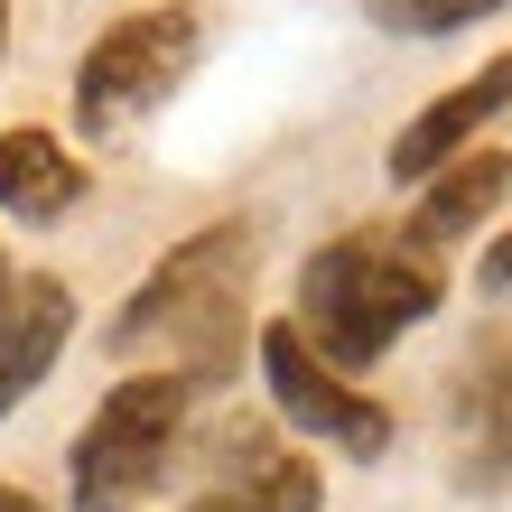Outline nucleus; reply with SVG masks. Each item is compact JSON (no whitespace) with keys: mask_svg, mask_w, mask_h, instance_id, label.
I'll return each instance as SVG.
<instances>
[{"mask_svg":"<svg viewBox=\"0 0 512 512\" xmlns=\"http://www.w3.org/2000/svg\"><path fill=\"white\" fill-rule=\"evenodd\" d=\"M205 391L177 382V373H122L94 401V419L75 429L66 447V485H75V512H131L159 494V475L177 466L187 447V419H196Z\"/></svg>","mask_w":512,"mask_h":512,"instance_id":"nucleus-3","label":"nucleus"},{"mask_svg":"<svg viewBox=\"0 0 512 512\" xmlns=\"http://www.w3.org/2000/svg\"><path fill=\"white\" fill-rule=\"evenodd\" d=\"M196 56H205V19L187 0L112 19L103 38L84 47V66H75V131L84 140H122L131 122H149V112L196 75Z\"/></svg>","mask_w":512,"mask_h":512,"instance_id":"nucleus-4","label":"nucleus"},{"mask_svg":"<svg viewBox=\"0 0 512 512\" xmlns=\"http://www.w3.org/2000/svg\"><path fill=\"white\" fill-rule=\"evenodd\" d=\"M447 298V252H429L410 224H354L298 261V345L326 373H373L410 326H429Z\"/></svg>","mask_w":512,"mask_h":512,"instance_id":"nucleus-2","label":"nucleus"},{"mask_svg":"<svg viewBox=\"0 0 512 512\" xmlns=\"http://www.w3.org/2000/svg\"><path fill=\"white\" fill-rule=\"evenodd\" d=\"M84 159L56 131L38 122H19V131H0V215H19V224H56V215H75L84 205Z\"/></svg>","mask_w":512,"mask_h":512,"instance_id":"nucleus-9","label":"nucleus"},{"mask_svg":"<svg viewBox=\"0 0 512 512\" xmlns=\"http://www.w3.org/2000/svg\"><path fill=\"white\" fill-rule=\"evenodd\" d=\"M457 485L466 494H503L512 485V336H485L457 373Z\"/></svg>","mask_w":512,"mask_h":512,"instance_id":"nucleus-7","label":"nucleus"},{"mask_svg":"<svg viewBox=\"0 0 512 512\" xmlns=\"http://www.w3.org/2000/svg\"><path fill=\"white\" fill-rule=\"evenodd\" d=\"M252 270H261V224L252 215H215L196 224L177 252H159V270L122 298L112 317V354H159V373L215 391L233 382L252 345Z\"/></svg>","mask_w":512,"mask_h":512,"instance_id":"nucleus-1","label":"nucleus"},{"mask_svg":"<svg viewBox=\"0 0 512 512\" xmlns=\"http://www.w3.org/2000/svg\"><path fill=\"white\" fill-rule=\"evenodd\" d=\"M503 196H512V149H466L457 168H438V177H429V196H419L410 233H419L429 252H447V243H466V233L485 224Z\"/></svg>","mask_w":512,"mask_h":512,"instance_id":"nucleus-11","label":"nucleus"},{"mask_svg":"<svg viewBox=\"0 0 512 512\" xmlns=\"http://www.w3.org/2000/svg\"><path fill=\"white\" fill-rule=\"evenodd\" d=\"M0 512H38V494H28V485H10V475H0Z\"/></svg>","mask_w":512,"mask_h":512,"instance_id":"nucleus-14","label":"nucleus"},{"mask_svg":"<svg viewBox=\"0 0 512 512\" xmlns=\"http://www.w3.org/2000/svg\"><path fill=\"white\" fill-rule=\"evenodd\" d=\"M317 503H326V475L298 457V447L233 438V466H224L187 512H317Z\"/></svg>","mask_w":512,"mask_h":512,"instance_id":"nucleus-10","label":"nucleus"},{"mask_svg":"<svg viewBox=\"0 0 512 512\" xmlns=\"http://www.w3.org/2000/svg\"><path fill=\"white\" fill-rule=\"evenodd\" d=\"M10 280H19V270H10V252H0V298H10Z\"/></svg>","mask_w":512,"mask_h":512,"instance_id":"nucleus-15","label":"nucleus"},{"mask_svg":"<svg viewBox=\"0 0 512 512\" xmlns=\"http://www.w3.org/2000/svg\"><path fill=\"white\" fill-rule=\"evenodd\" d=\"M66 336H75V289L56 270H19L10 298H0V419L56 373Z\"/></svg>","mask_w":512,"mask_h":512,"instance_id":"nucleus-8","label":"nucleus"},{"mask_svg":"<svg viewBox=\"0 0 512 512\" xmlns=\"http://www.w3.org/2000/svg\"><path fill=\"white\" fill-rule=\"evenodd\" d=\"M512 112V47L494 56V66H475L466 84H447V94L429 112H410L401 140H391V177L401 187H429L438 168H457L466 149H485V131Z\"/></svg>","mask_w":512,"mask_h":512,"instance_id":"nucleus-6","label":"nucleus"},{"mask_svg":"<svg viewBox=\"0 0 512 512\" xmlns=\"http://www.w3.org/2000/svg\"><path fill=\"white\" fill-rule=\"evenodd\" d=\"M252 354H261V382H270V401H280V419H289L298 438L336 447V457H354V466L391 457V410L373 401L364 382L326 373L317 354L298 345V326H289V317H270L261 336H252Z\"/></svg>","mask_w":512,"mask_h":512,"instance_id":"nucleus-5","label":"nucleus"},{"mask_svg":"<svg viewBox=\"0 0 512 512\" xmlns=\"http://www.w3.org/2000/svg\"><path fill=\"white\" fill-rule=\"evenodd\" d=\"M475 289H485V298H512V224L485 243V261H475Z\"/></svg>","mask_w":512,"mask_h":512,"instance_id":"nucleus-13","label":"nucleus"},{"mask_svg":"<svg viewBox=\"0 0 512 512\" xmlns=\"http://www.w3.org/2000/svg\"><path fill=\"white\" fill-rule=\"evenodd\" d=\"M0 47H10V0H0Z\"/></svg>","mask_w":512,"mask_h":512,"instance_id":"nucleus-16","label":"nucleus"},{"mask_svg":"<svg viewBox=\"0 0 512 512\" xmlns=\"http://www.w3.org/2000/svg\"><path fill=\"white\" fill-rule=\"evenodd\" d=\"M503 0H364V19L391 28V38H457V28L494 19Z\"/></svg>","mask_w":512,"mask_h":512,"instance_id":"nucleus-12","label":"nucleus"}]
</instances>
